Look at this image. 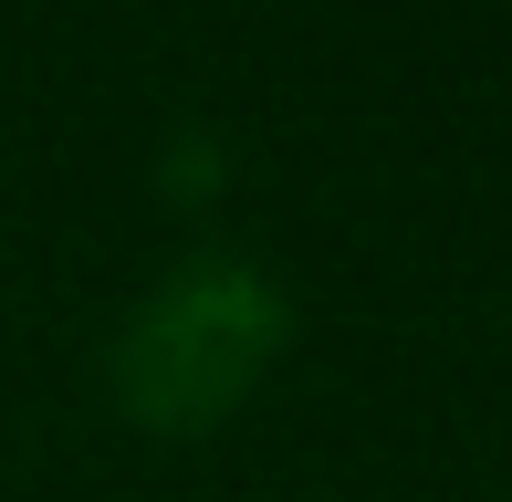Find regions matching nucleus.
Listing matches in <instances>:
<instances>
[{
  "instance_id": "nucleus-1",
  "label": "nucleus",
  "mask_w": 512,
  "mask_h": 502,
  "mask_svg": "<svg viewBox=\"0 0 512 502\" xmlns=\"http://www.w3.org/2000/svg\"><path fill=\"white\" fill-rule=\"evenodd\" d=\"M272 335H283V304H272L251 272H189L178 293H157L147 325H136V387H147V408H178V419H199V408H230L251 377H262Z\"/></svg>"
}]
</instances>
